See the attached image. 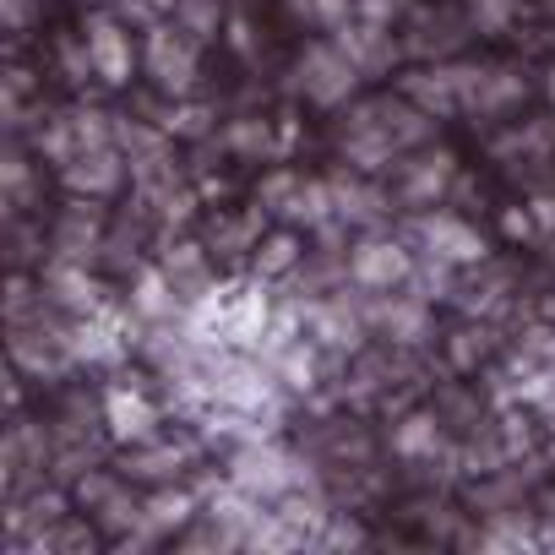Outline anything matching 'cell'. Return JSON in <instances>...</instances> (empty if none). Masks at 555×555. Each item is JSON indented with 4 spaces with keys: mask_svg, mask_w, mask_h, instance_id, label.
Returning <instances> with one entry per match:
<instances>
[{
    "mask_svg": "<svg viewBox=\"0 0 555 555\" xmlns=\"http://www.w3.org/2000/svg\"><path fill=\"white\" fill-rule=\"evenodd\" d=\"M360 77H365V72L338 50V39L311 44V50L300 55V66H295V88H300L311 104H322V109L349 104V99H354V88H360Z\"/></svg>",
    "mask_w": 555,
    "mask_h": 555,
    "instance_id": "1",
    "label": "cell"
},
{
    "mask_svg": "<svg viewBox=\"0 0 555 555\" xmlns=\"http://www.w3.org/2000/svg\"><path fill=\"white\" fill-rule=\"evenodd\" d=\"M196 44H202V39L185 34L175 17H169V23H153V28H147V50H142L147 77H153L164 93L185 99L191 82H196Z\"/></svg>",
    "mask_w": 555,
    "mask_h": 555,
    "instance_id": "2",
    "label": "cell"
},
{
    "mask_svg": "<svg viewBox=\"0 0 555 555\" xmlns=\"http://www.w3.org/2000/svg\"><path fill=\"white\" fill-rule=\"evenodd\" d=\"M229 485H240L261 501H278V495L300 490V463L289 452H278L272 441H245L229 463Z\"/></svg>",
    "mask_w": 555,
    "mask_h": 555,
    "instance_id": "3",
    "label": "cell"
},
{
    "mask_svg": "<svg viewBox=\"0 0 555 555\" xmlns=\"http://www.w3.org/2000/svg\"><path fill=\"white\" fill-rule=\"evenodd\" d=\"M414 267H420V256H414L403 240L371 234V240H360V245L349 250V278H354V289H371V295L403 289L409 278H414Z\"/></svg>",
    "mask_w": 555,
    "mask_h": 555,
    "instance_id": "4",
    "label": "cell"
},
{
    "mask_svg": "<svg viewBox=\"0 0 555 555\" xmlns=\"http://www.w3.org/2000/svg\"><path fill=\"white\" fill-rule=\"evenodd\" d=\"M409 234L420 240L425 256H441V261H452V267H474V261L490 256L485 234H479L468 218H457V212H420V218L409 223Z\"/></svg>",
    "mask_w": 555,
    "mask_h": 555,
    "instance_id": "5",
    "label": "cell"
},
{
    "mask_svg": "<svg viewBox=\"0 0 555 555\" xmlns=\"http://www.w3.org/2000/svg\"><path fill=\"white\" fill-rule=\"evenodd\" d=\"M131 23L120 12H93L88 17V55H93V77H104L109 88H126L131 82V66H137V44L126 34Z\"/></svg>",
    "mask_w": 555,
    "mask_h": 555,
    "instance_id": "6",
    "label": "cell"
},
{
    "mask_svg": "<svg viewBox=\"0 0 555 555\" xmlns=\"http://www.w3.org/2000/svg\"><path fill=\"white\" fill-rule=\"evenodd\" d=\"M457 180V158L452 153H420L409 164H398V202L409 207H436Z\"/></svg>",
    "mask_w": 555,
    "mask_h": 555,
    "instance_id": "7",
    "label": "cell"
},
{
    "mask_svg": "<svg viewBox=\"0 0 555 555\" xmlns=\"http://www.w3.org/2000/svg\"><path fill=\"white\" fill-rule=\"evenodd\" d=\"M158 403L147 398V392H137V387H109L104 392V425H109V436L115 441H153L158 436Z\"/></svg>",
    "mask_w": 555,
    "mask_h": 555,
    "instance_id": "8",
    "label": "cell"
},
{
    "mask_svg": "<svg viewBox=\"0 0 555 555\" xmlns=\"http://www.w3.org/2000/svg\"><path fill=\"white\" fill-rule=\"evenodd\" d=\"M61 180H66V191L72 196H115L120 191V180H126V164H120V153H115V142L109 147H88V153H77L66 169H61Z\"/></svg>",
    "mask_w": 555,
    "mask_h": 555,
    "instance_id": "9",
    "label": "cell"
},
{
    "mask_svg": "<svg viewBox=\"0 0 555 555\" xmlns=\"http://www.w3.org/2000/svg\"><path fill=\"white\" fill-rule=\"evenodd\" d=\"M99 234H104V207L99 196H77L55 229V256L61 261H88L99 250Z\"/></svg>",
    "mask_w": 555,
    "mask_h": 555,
    "instance_id": "10",
    "label": "cell"
},
{
    "mask_svg": "<svg viewBox=\"0 0 555 555\" xmlns=\"http://www.w3.org/2000/svg\"><path fill=\"white\" fill-rule=\"evenodd\" d=\"M371 322H376L392 344H420V338L430 333V300H420V295L403 284V295L382 300V306L371 311Z\"/></svg>",
    "mask_w": 555,
    "mask_h": 555,
    "instance_id": "11",
    "label": "cell"
},
{
    "mask_svg": "<svg viewBox=\"0 0 555 555\" xmlns=\"http://www.w3.org/2000/svg\"><path fill=\"white\" fill-rule=\"evenodd\" d=\"M403 99H414L425 115H457L463 109V93H457V72L452 66H436V72H409L403 77Z\"/></svg>",
    "mask_w": 555,
    "mask_h": 555,
    "instance_id": "12",
    "label": "cell"
},
{
    "mask_svg": "<svg viewBox=\"0 0 555 555\" xmlns=\"http://www.w3.org/2000/svg\"><path fill=\"white\" fill-rule=\"evenodd\" d=\"M333 202H338V218L349 223V229H376L382 218H387V196L376 191V185H365L360 175H338L333 180Z\"/></svg>",
    "mask_w": 555,
    "mask_h": 555,
    "instance_id": "13",
    "label": "cell"
},
{
    "mask_svg": "<svg viewBox=\"0 0 555 555\" xmlns=\"http://www.w3.org/2000/svg\"><path fill=\"white\" fill-rule=\"evenodd\" d=\"M191 463V447H175V441H137L131 447V457H126V474L131 479H142V485H169L180 468Z\"/></svg>",
    "mask_w": 555,
    "mask_h": 555,
    "instance_id": "14",
    "label": "cell"
},
{
    "mask_svg": "<svg viewBox=\"0 0 555 555\" xmlns=\"http://www.w3.org/2000/svg\"><path fill=\"white\" fill-rule=\"evenodd\" d=\"M50 289H55V300H61L66 311H77V317L104 311V306H99V284L88 278V261H55V267H50Z\"/></svg>",
    "mask_w": 555,
    "mask_h": 555,
    "instance_id": "15",
    "label": "cell"
},
{
    "mask_svg": "<svg viewBox=\"0 0 555 555\" xmlns=\"http://www.w3.org/2000/svg\"><path fill=\"white\" fill-rule=\"evenodd\" d=\"M517 99H522V77L506 72V66H485V72L474 77L468 109H474V115H501V109H512Z\"/></svg>",
    "mask_w": 555,
    "mask_h": 555,
    "instance_id": "16",
    "label": "cell"
},
{
    "mask_svg": "<svg viewBox=\"0 0 555 555\" xmlns=\"http://www.w3.org/2000/svg\"><path fill=\"white\" fill-rule=\"evenodd\" d=\"M284 218H289V223H300V229H322V223H333V218H338L333 180H300V191L289 196Z\"/></svg>",
    "mask_w": 555,
    "mask_h": 555,
    "instance_id": "17",
    "label": "cell"
},
{
    "mask_svg": "<svg viewBox=\"0 0 555 555\" xmlns=\"http://www.w3.org/2000/svg\"><path fill=\"white\" fill-rule=\"evenodd\" d=\"M158 267L169 272V284L180 289V300H202V295H212V289H207V256H202V245H175Z\"/></svg>",
    "mask_w": 555,
    "mask_h": 555,
    "instance_id": "18",
    "label": "cell"
},
{
    "mask_svg": "<svg viewBox=\"0 0 555 555\" xmlns=\"http://www.w3.org/2000/svg\"><path fill=\"white\" fill-rule=\"evenodd\" d=\"M175 300H180V289L169 284V272H164V267L142 272V278H137V289H131V311H137V317H147V322L175 317Z\"/></svg>",
    "mask_w": 555,
    "mask_h": 555,
    "instance_id": "19",
    "label": "cell"
},
{
    "mask_svg": "<svg viewBox=\"0 0 555 555\" xmlns=\"http://www.w3.org/2000/svg\"><path fill=\"white\" fill-rule=\"evenodd\" d=\"M142 517H147V528L153 533H175V528H185L191 517H196V495L191 490H158V495H147L142 501Z\"/></svg>",
    "mask_w": 555,
    "mask_h": 555,
    "instance_id": "20",
    "label": "cell"
},
{
    "mask_svg": "<svg viewBox=\"0 0 555 555\" xmlns=\"http://www.w3.org/2000/svg\"><path fill=\"white\" fill-rule=\"evenodd\" d=\"M436 447H441V420L436 414H409L398 430H392V452L398 457H436Z\"/></svg>",
    "mask_w": 555,
    "mask_h": 555,
    "instance_id": "21",
    "label": "cell"
},
{
    "mask_svg": "<svg viewBox=\"0 0 555 555\" xmlns=\"http://www.w3.org/2000/svg\"><path fill=\"white\" fill-rule=\"evenodd\" d=\"M295 261H300V234H267L256 240V256H250L256 278H284L295 272Z\"/></svg>",
    "mask_w": 555,
    "mask_h": 555,
    "instance_id": "22",
    "label": "cell"
},
{
    "mask_svg": "<svg viewBox=\"0 0 555 555\" xmlns=\"http://www.w3.org/2000/svg\"><path fill=\"white\" fill-rule=\"evenodd\" d=\"M39 153H44V164H55V169H66L77 153H82V137H77V120H50V131L39 137Z\"/></svg>",
    "mask_w": 555,
    "mask_h": 555,
    "instance_id": "23",
    "label": "cell"
},
{
    "mask_svg": "<svg viewBox=\"0 0 555 555\" xmlns=\"http://www.w3.org/2000/svg\"><path fill=\"white\" fill-rule=\"evenodd\" d=\"M99 528H104V533H120V528H147L142 501H137L131 490H115V495L99 506Z\"/></svg>",
    "mask_w": 555,
    "mask_h": 555,
    "instance_id": "24",
    "label": "cell"
},
{
    "mask_svg": "<svg viewBox=\"0 0 555 555\" xmlns=\"http://www.w3.org/2000/svg\"><path fill=\"white\" fill-rule=\"evenodd\" d=\"M295 191H300V175H295V169H272V175L256 180V207H261V212H284Z\"/></svg>",
    "mask_w": 555,
    "mask_h": 555,
    "instance_id": "25",
    "label": "cell"
},
{
    "mask_svg": "<svg viewBox=\"0 0 555 555\" xmlns=\"http://www.w3.org/2000/svg\"><path fill=\"white\" fill-rule=\"evenodd\" d=\"M175 23L185 34H196V39H212L218 23H223V12H218V0H175Z\"/></svg>",
    "mask_w": 555,
    "mask_h": 555,
    "instance_id": "26",
    "label": "cell"
},
{
    "mask_svg": "<svg viewBox=\"0 0 555 555\" xmlns=\"http://www.w3.org/2000/svg\"><path fill=\"white\" fill-rule=\"evenodd\" d=\"M223 142H229L234 153H245V158H267V153H272V126H267V120H234V126L223 131Z\"/></svg>",
    "mask_w": 555,
    "mask_h": 555,
    "instance_id": "27",
    "label": "cell"
},
{
    "mask_svg": "<svg viewBox=\"0 0 555 555\" xmlns=\"http://www.w3.org/2000/svg\"><path fill=\"white\" fill-rule=\"evenodd\" d=\"M115 490H120V479H115V474H104V468H88V474L72 485V501H77L82 512H99V506H104Z\"/></svg>",
    "mask_w": 555,
    "mask_h": 555,
    "instance_id": "28",
    "label": "cell"
},
{
    "mask_svg": "<svg viewBox=\"0 0 555 555\" xmlns=\"http://www.w3.org/2000/svg\"><path fill=\"white\" fill-rule=\"evenodd\" d=\"M447 28H457V23L452 17H420V34L409 39V55H436V50L457 44V34H447Z\"/></svg>",
    "mask_w": 555,
    "mask_h": 555,
    "instance_id": "29",
    "label": "cell"
},
{
    "mask_svg": "<svg viewBox=\"0 0 555 555\" xmlns=\"http://www.w3.org/2000/svg\"><path fill=\"white\" fill-rule=\"evenodd\" d=\"M512 12H517V0H468V23L479 34H501L512 23Z\"/></svg>",
    "mask_w": 555,
    "mask_h": 555,
    "instance_id": "30",
    "label": "cell"
},
{
    "mask_svg": "<svg viewBox=\"0 0 555 555\" xmlns=\"http://www.w3.org/2000/svg\"><path fill=\"white\" fill-rule=\"evenodd\" d=\"M550 137H555V126H550V120L522 126V131H512V137H501V142H495V158H506V153H528V147H550Z\"/></svg>",
    "mask_w": 555,
    "mask_h": 555,
    "instance_id": "31",
    "label": "cell"
},
{
    "mask_svg": "<svg viewBox=\"0 0 555 555\" xmlns=\"http://www.w3.org/2000/svg\"><path fill=\"white\" fill-rule=\"evenodd\" d=\"M164 131H175V137H202V131H207V109H196V104H180V109H169Z\"/></svg>",
    "mask_w": 555,
    "mask_h": 555,
    "instance_id": "32",
    "label": "cell"
},
{
    "mask_svg": "<svg viewBox=\"0 0 555 555\" xmlns=\"http://www.w3.org/2000/svg\"><path fill=\"white\" fill-rule=\"evenodd\" d=\"M501 229H506L512 240H533V234H539V223H533V207H506V212H501Z\"/></svg>",
    "mask_w": 555,
    "mask_h": 555,
    "instance_id": "33",
    "label": "cell"
},
{
    "mask_svg": "<svg viewBox=\"0 0 555 555\" xmlns=\"http://www.w3.org/2000/svg\"><path fill=\"white\" fill-rule=\"evenodd\" d=\"M522 360H555V333L550 327H533L528 344H522Z\"/></svg>",
    "mask_w": 555,
    "mask_h": 555,
    "instance_id": "34",
    "label": "cell"
},
{
    "mask_svg": "<svg viewBox=\"0 0 555 555\" xmlns=\"http://www.w3.org/2000/svg\"><path fill=\"white\" fill-rule=\"evenodd\" d=\"M479 354H485V338H479V333H457V344H452V360H457V365H474Z\"/></svg>",
    "mask_w": 555,
    "mask_h": 555,
    "instance_id": "35",
    "label": "cell"
},
{
    "mask_svg": "<svg viewBox=\"0 0 555 555\" xmlns=\"http://www.w3.org/2000/svg\"><path fill=\"white\" fill-rule=\"evenodd\" d=\"M23 185H28V164H23V153H17V147H12V153H7V191H12V196H17V191H23Z\"/></svg>",
    "mask_w": 555,
    "mask_h": 555,
    "instance_id": "36",
    "label": "cell"
},
{
    "mask_svg": "<svg viewBox=\"0 0 555 555\" xmlns=\"http://www.w3.org/2000/svg\"><path fill=\"white\" fill-rule=\"evenodd\" d=\"M533 223H539V234H555V196L533 202Z\"/></svg>",
    "mask_w": 555,
    "mask_h": 555,
    "instance_id": "37",
    "label": "cell"
},
{
    "mask_svg": "<svg viewBox=\"0 0 555 555\" xmlns=\"http://www.w3.org/2000/svg\"><path fill=\"white\" fill-rule=\"evenodd\" d=\"M485 544H528V528H517V522H501Z\"/></svg>",
    "mask_w": 555,
    "mask_h": 555,
    "instance_id": "38",
    "label": "cell"
},
{
    "mask_svg": "<svg viewBox=\"0 0 555 555\" xmlns=\"http://www.w3.org/2000/svg\"><path fill=\"white\" fill-rule=\"evenodd\" d=\"M550 99H555V66H550Z\"/></svg>",
    "mask_w": 555,
    "mask_h": 555,
    "instance_id": "39",
    "label": "cell"
},
{
    "mask_svg": "<svg viewBox=\"0 0 555 555\" xmlns=\"http://www.w3.org/2000/svg\"><path fill=\"white\" fill-rule=\"evenodd\" d=\"M550 517H555V495H550Z\"/></svg>",
    "mask_w": 555,
    "mask_h": 555,
    "instance_id": "40",
    "label": "cell"
},
{
    "mask_svg": "<svg viewBox=\"0 0 555 555\" xmlns=\"http://www.w3.org/2000/svg\"><path fill=\"white\" fill-rule=\"evenodd\" d=\"M99 7H115V0H99Z\"/></svg>",
    "mask_w": 555,
    "mask_h": 555,
    "instance_id": "41",
    "label": "cell"
},
{
    "mask_svg": "<svg viewBox=\"0 0 555 555\" xmlns=\"http://www.w3.org/2000/svg\"><path fill=\"white\" fill-rule=\"evenodd\" d=\"M550 12H555V0H550Z\"/></svg>",
    "mask_w": 555,
    "mask_h": 555,
    "instance_id": "42",
    "label": "cell"
}]
</instances>
